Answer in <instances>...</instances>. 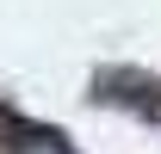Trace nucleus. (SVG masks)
<instances>
[{
	"label": "nucleus",
	"mask_w": 161,
	"mask_h": 154,
	"mask_svg": "<svg viewBox=\"0 0 161 154\" xmlns=\"http://www.w3.org/2000/svg\"><path fill=\"white\" fill-rule=\"evenodd\" d=\"M6 154H75L62 136H25V142H13Z\"/></svg>",
	"instance_id": "obj_1"
}]
</instances>
